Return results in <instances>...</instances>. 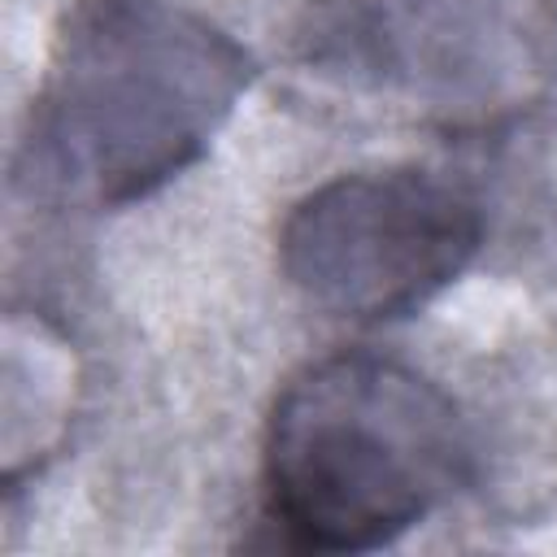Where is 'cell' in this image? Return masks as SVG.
<instances>
[{"mask_svg":"<svg viewBox=\"0 0 557 557\" xmlns=\"http://www.w3.org/2000/svg\"><path fill=\"white\" fill-rule=\"evenodd\" d=\"M466 466L470 435L440 383L379 352H335L270 409L265 513L292 548L370 553L453 496Z\"/></svg>","mask_w":557,"mask_h":557,"instance_id":"7a4b0ae2","label":"cell"},{"mask_svg":"<svg viewBox=\"0 0 557 557\" xmlns=\"http://www.w3.org/2000/svg\"><path fill=\"white\" fill-rule=\"evenodd\" d=\"M479 200L431 170H357L313 187L283 222L292 287L331 318L383 322L422 309L479 252Z\"/></svg>","mask_w":557,"mask_h":557,"instance_id":"3957f363","label":"cell"},{"mask_svg":"<svg viewBox=\"0 0 557 557\" xmlns=\"http://www.w3.org/2000/svg\"><path fill=\"white\" fill-rule=\"evenodd\" d=\"M252 78L248 52L174 0H74L22 144V183L126 205L191 165Z\"/></svg>","mask_w":557,"mask_h":557,"instance_id":"6da1fadb","label":"cell"}]
</instances>
